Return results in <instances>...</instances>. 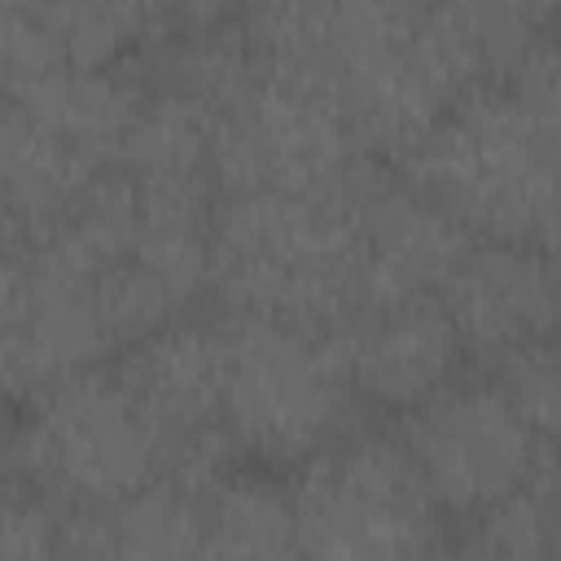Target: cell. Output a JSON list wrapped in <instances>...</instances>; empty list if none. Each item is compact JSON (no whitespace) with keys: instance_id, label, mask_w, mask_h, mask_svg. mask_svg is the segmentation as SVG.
<instances>
[{"instance_id":"cell-1","label":"cell","mask_w":561,"mask_h":561,"mask_svg":"<svg viewBox=\"0 0 561 561\" xmlns=\"http://www.w3.org/2000/svg\"><path fill=\"white\" fill-rule=\"evenodd\" d=\"M561 105L513 83L460 96L394 171L434 197L473 241H530L552 250Z\"/></svg>"},{"instance_id":"cell-2","label":"cell","mask_w":561,"mask_h":561,"mask_svg":"<svg viewBox=\"0 0 561 561\" xmlns=\"http://www.w3.org/2000/svg\"><path fill=\"white\" fill-rule=\"evenodd\" d=\"M351 197H219L210 219L206 285V298L219 307V316H259L324 333H337L346 320H355L364 311V294Z\"/></svg>"},{"instance_id":"cell-3","label":"cell","mask_w":561,"mask_h":561,"mask_svg":"<svg viewBox=\"0 0 561 561\" xmlns=\"http://www.w3.org/2000/svg\"><path fill=\"white\" fill-rule=\"evenodd\" d=\"M167 434L110 364L35 390L4 438L0 478L57 513L110 504L162 469Z\"/></svg>"},{"instance_id":"cell-4","label":"cell","mask_w":561,"mask_h":561,"mask_svg":"<svg viewBox=\"0 0 561 561\" xmlns=\"http://www.w3.org/2000/svg\"><path fill=\"white\" fill-rule=\"evenodd\" d=\"M224 320V403L219 421L241 456L263 469H294L359 416L337 333L259 316Z\"/></svg>"},{"instance_id":"cell-5","label":"cell","mask_w":561,"mask_h":561,"mask_svg":"<svg viewBox=\"0 0 561 561\" xmlns=\"http://www.w3.org/2000/svg\"><path fill=\"white\" fill-rule=\"evenodd\" d=\"M298 557H421L447 548V522L394 430L351 425L289 469Z\"/></svg>"},{"instance_id":"cell-6","label":"cell","mask_w":561,"mask_h":561,"mask_svg":"<svg viewBox=\"0 0 561 561\" xmlns=\"http://www.w3.org/2000/svg\"><path fill=\"white\" fill-rule=\"evenodd\" d=\"M381 158L364 153L337 101L307 79L259 70L215 118L210 175L228 193L351 197Z\"/></svg>"},{"instance_id":"cell-7","label":"cell","mask_w":561,"mask_h":561,"mask_svg":"<svg viewBox=\"0 0 561 561\" xmlns=\"http://www.w3.org/2000/svg\"><path fill=\"white\" fill-rule=\"evenodd\" d=\"M394 434L443 522H469L500 495L557 469V438L535 434L491 377H451L399 412Z\"/></svg>"},{"instance_id":"cell-8","label":"cell","mask_w":561,"mask_h":561,"mask_svg":"<svg viewBox=\"0 0 561 561\" xmlns=\"http://www.w3.org/2000/svg\"><path fill=\"white\" fill-rule=\"evenodd\" d=\"M359 294L368 307H394L412 298H438L443 280L473 245V237L394 167L377 162L351 197Z\"/></svg>"},{"instance_id":"cell-9","label":"cell","mask_w":561,"mask_h":561,"mask_svg":"<svg viewBox=\"0 0 561 561\" xmlns=\"http://www.w3.org/2000/svg\"><path fill=\"white\" fill-rule=\"evenodd\" d=\"M465 355L491 364L557 329V263L548 245L473 241L438 289Z\"/></svg>"},{"instance_id":"cell-10","label":"cell","mask_w":561,"mask_h":561,"mask_svg":"<svg viewBox=\"0 0 561 561\" xmlns=\"http://www.w3.org/2000/svg\"><path fill=\"white\" fill-rule=\"evenodd\" d=\"M337 346L359 403L394 416L460 377L465 364V346L438 298L368 307L337 329Z\"/></svg>"},{"instance_id":"cell-11","label":"cell","mask_w":561,"mask_h":561,"mask_svg":"<svg viewBox=\"0 0 561 561\" xmlns=\"http://www.w3.org/2000/svg\"><path fill=\"white\" fill-rule=\"evenodd\" d=\"M224 320L184 311L153 333L136 337L110 364L131 399L162 425V434H180L206 421H219L224 403Z\"/></svg>"},{"instance_id":"cell-12","label":"cell","mask_w":561,"mask_h":561,"mask_svg":"<svg viewBox=\"0 0 561 561\" xmlns=\"http://www.w3.org/2000/svg\"><path fill=\"white\" fill-rule=\"evenodd\" d=\"M105 167L44 127L22 101L0 96V202L26 245L53 232Z\"/></svg>"},{"instance_id":"cell-13","label":"cell","mask_w":561,"mask_h":561,"mask_svg":"<svg viewBox=\"0 0 561 561\" xmlns=\"http://www.w3.org/2000/svg\"><path fill=\"white\" fill-rule=\"evenodd\" d=\"M202 500L162 473L110 504L57 513V552L75 557H202Z\"/></svg>"},{"instance_id":"cell-14","label":"cell","mask_w":561,"mask_h":561,"mask_svg":"<svg viewBox=\"0 0 561 561\" xmlns=\"http://www.w3.org/2000/svg\"><path fill=\"white\" fill-rule=\"evenodd\" d=\"M9 96L22 101L44 127H53L79 153H88L101 167H114L118 149L145 105V83L131 66L57 61Z\"/></svg>"},{"instance_id":"cell-15","label":"cell","mask_w":561,"mask_h":561,"mask_svg":"<svg viewBox=\"0 0 561 561\" xmlns=\"http://www.w3.org/2000/svg\"><path fill=\"white\" fill-rule=\"evenodd\" d=\"M35 22L70 66H131L171 35L162 0H44Z\"/></svg>"},{"instance_id":"cell-16","label":"cell","mask_w":561,"mask_h":561,"mask_svg":"<svg viewBox=\"0 0 561 561\" xmlns=\"http://www.w3.org/2000/svg\"><path fill=\"white\" fill-rule=\"evenodd\" d=\"M202 557H298L289 486L263 469L241 465L202 500Z\"/></svg>"},{"instance_id":"cell-17","label":"cell","mask_w":561,"mask_h":561,"mask_svg":"<svg viewBox=\"0 0 561 561\" xmlns=\"http://www.w3.org/2000/svg\"><path fill=\"white\" fill-rule=\"evenodd\" d=\"M210 136L215 114L171 96V92H145V105L118 149V162L140 184H210Z\"/></svg>"},{"instance_id":"cell-18","label":"cell","mask_w":561,"mask_h":561,"mask_svg":"<svg viewBox=\"0 0 561 561\" xmlns=\"http://www.w3.org/2000/svg\"><path fill=\"white\" fill-rule=\"evenodd\" d=\"M333 18H337V0H245L237 26L245 31L263 70L324 88Z\"/></svg>"},{"instance_id":"cell-19","label":"cell","mask_w":561,"mask_h":561,"mask_svg":"<svg viewBox=\"0 0 561 561\" xmlns=\"http://www.w3.org/2000/svg\"><path fill=\"white\" fill-rule=\"evenodd\" d=\"M557 526H561V504H557V469L522 482L517 491L500 495L469 522H460V539L447 543L469 557H517V561H543L557 552Z\"/></svg>"},{"instance_id":"cell-20","label":"cell","mask_w":561,"mask_h":561,"mask_svg":"<svg viewBox=\"0 0 561 561\" xmlns=\"http://www.w3.org/2000/svg\"><path fill=\"white\" fill-rule=\"evenodd\" d=\"M486 377L500 386V394L517 408V416H522L535 434L557 438V421H561V377H557V346H552V337L504 351L500 359L486 364Z\"/></svg>"},{"instance_id":"cell-21","label":"cell","mask_w":561,"mask_h":561,"mask_svg":"<svg viewBox=\"0 0 561 561\" xmlns=\"http://www.w3.org/2000/svg\"><path fill=\"white\" fill-rule=\"evenodd\" d=\"M57 508L0 478V557H53Z\"/></svg>"},{"instance_id":"cell-22","label":"cell","mask_w":561,"mask_h":561,"mask_svg":"<svg viewBox=\"0 0 561 561\" xmlns=\"http://www.w3.org/2000/svg\"><path fill=\"white\" fill-rule=\"evenodd\" d=\"M26 307H31V254H26V245H0V399L4 403H13L4 351L18 333V324L26 320Z\"/></svg>"},{"instance_id":"cell-23","label":"cell","mask_w":561,"mask_h":561,"mask_svg":"<svg viewBox=\"0 0 561 561\" xmlns=\"http://www.w3.org/2000/svg\"><path fill=\"white\" fill-rule=\"evenodd\" d=\"M245 0H162L171 31L180 26H219V22H237Z\"/></svg>"},{"instance_id":"cell-24","label":"cell","mask_w":561,"mask_h":561,"mask_svg":"<svg viewBox=\"0 0 561 561\" xmlns=\"http://www.w3.org/2000/svg\"><path fill=\"white\" fill-rule=\"evenodd\" d=\"M504 4H513L517 13H526L535 26H548V31H552V13H557V0H504Z\"/></svg>"},{"instance_id":"cell-25","label":"cell","mask_w":561,"mask_h":561,"mask_svg":"<svg viewBox=\"0 0 561 561\" xmlns=\"http://www.w3.org/2000/svg\"><path fill=\"white\" fill-rule=\"evenodd\" d=\"M0 245H26V237H22L18 219L9 215V206H4V202H0Z\"/></svg>"},{"instance_id":"cell-26","label":"cell","mask_w":561,"mask_h":561,"mask_svg":"<svg viewBox=\"0 0 561 561\" xmlns=\"http://www.w3.org/2000/svg\"><path fill=\"white\" fill-rule=\"evenodd\" d=\"M13 412H18V408L0 399V451H4V438H9V425H13Z\"/></svg>"}]
</instances>
